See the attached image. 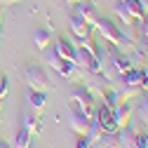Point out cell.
Listing matches in <instances>:
<instances>
[{
    "label": "cell",
    "instance_id": "6da1fadb",
    "mask_svg": "<svg viewBox=\"0 0 148 148\" xmlns=\"http://www.w3.org/2000/svg\"><path fill=\"white\" fill-rule=\"evenodd\" d=\"M73 64H75L80 71H85V73H101V71L106 68V61L99 57V54L89 52V49L82 47V45L75 47V54H73Z\"/></svg>",
    "mask_w": 148,
    "mask_h": 148
},
{
    "label": "cell",
    "instance_id": "7a4b0ae2",
    "mask_svg": "<svg viewBox=\"0 0 148 148\" xmlns=\"http://www.w3.org/2000/svg\"><path fill=\"white\" fill-rule=\"evenodd\" d=\"M68 101H71V108H78V110H82L85 115L94 118V113H97V99H94V94H92L85 85H80V87L73 89L71 97H68Z\"/></svg>",
    "mask_w": 148,
    "mask_h": 148
},
{
    "label": "cell",
    "instance_id": "3957f363",
    "mask_svg": "<svg viewBox=\"0 0 148 148\" xmlns=\"http://www.w3.org/2000/svg\"><path fill=\"white\" fill-rule=\"evenodd\" d=\"M24 80H26L31 92H49V87H52V82L47 78V71L42 66H28L24 71Z\"/></svg>",
    "mask_w": 148,
    "mask_h": 148
},
{
    "label": "cell",
    "instance_id": "277c9868",
    "mask_svg": "<svg viewBox=\"0 0 148 148\" xmlns=\"http://www.w3.org/2000/svg\"><path fill=\"white\" fill-rule=\"evenodd\" d=\"M94 28H97V35H99V38L106 40V42H110V45H115L118 38H120V26L113 24L110 19H97V21H94Z\"/></svg>",
    "mask_w": 148,
    "mask_h": 148
},
{
    "label": "cell",
    "instance_id": "5b68a950",
    "mask_svg": "<svg viewBox=\"0 0 148 148\" xmlns=\"http://www.w3.org/2000/svg\"><path fill=\"white\" fill-rule=\"evenodd\" d=\"M68 28H71V33H73V38H75V40L92 38V31H94V26L87 24L85 19H80L78 14H71V19H68Z\"/></svg>",
    "mask_w": 148,
    "mask_h": 148
},
{
    "label": "cell",
    "instance_id": "8992f818",
    "mask_svg": "<svg viewBox=\"0 0 148 148\" xmlns=\"http://www.w3.org/2000/svg\"><path fill=\"white\" fill-rule=\"evenodd\" d=\"M118 80H120L122 85L136 87V89H141V92L148 89V82H146V78H143V71H141V68H129V71H125L122 75H118Z\"/></svg>",
    "mask_w": 148,
    "mask_h": 148
},
{
    "label": "cell",
    "instance_id": "52a82bcc",
    "mask_svg": "<svg viewBox=\"0 0 148 148\" xmlns=\"http://www.w3.org/2000/svg\"><path fill=\"white\" fill-rule=\"evenodd\" d=\"M94 118L99 120L101 125V132L103 134H115L118 132V127H115V120H113V108H108V106H99V110L94 113Z\"/></svg>",
    "mask_w": 148,
    "mask_h": 148
},
{
    "label": "cell",
    "instance_id": "ba28073f",
    "mask_svg": "<svg viewBox=\"0 0 148 148\" xmlns=\"http://www.w3.org/2000/svg\"><path fill=\"white\" fill-rule=\"evenodd\" d=\"M89 122H92V118H89V115H85L82 110H78V108H71L68 125H71V129H73V132H75L78 136H80V134H87Z\"/></svg>",
    "mask_w": 148,
    "mask_h": 148
},
{
    "label": "cell",
    "instance_id": "9c48e42d",
    "mask_svg": "<svg viewBox=\"0 0 148 148\" xmlns=\"http://www.w3.org/2000/svg\"><path fill=\"white\" fill-rule=\"evenodd\" d=\"M132 113H134L132 103H129V101H122V103H120V106L113 110L115 127H118V129H125V127H129V125H132Z\"/></svg>",
    "mask_w": 148,
    "mask_h": 148
},
{
    "label": "cell",
    "instance_id": "30bf717a",
    "mask_svg": "<svg viewBox=\"0 0 148 148\" xmlns=\"http://www.w3.org/2000/svg\"><path fill=\"white\" fill-rule=\"evenodd\" d=\"M73 14H78L80 19H85V21L92 24V26H94V21L99 19V16H97V10H94V5H92L89 0H78V3H73Z\"/></svg>",
    "mask_w": 148,
    "mask_h": 148
},
{
    "label": "cell",
    "instance_id": "8fae6325",
    "mask_svg": "<svg viewBox=\"0 0 148 148\" xmlns=\"http://www.w3.org/2000/svg\"><path fill=\"white\" fill-rule=\"evenodd\" d=\"M52 49L57 52L61 59L73 61V54H75V45H73L68 38H59V40H54V47H52Z\"/></svg>",
    "mask_w": 148,
    "mask_h": 148
},
{
    "label": "cell",
    "instance_id": "7c38bea8",
    "mask_svg": "<svg viewBox=\"0 0 148 148\" xmlns=\"http://www.w3.org/2000/svg\"><path fill=\"white\" fill-rule=\"evenodd\" d=\"M118 143L120 148H136V129L132 125L125 129H118Z\"/></svg>",
    "mask_w": 148,
    "mask_h": 148
},
{
    "label": "cell",
    "instance_id": "4fadbf2b",
    "mask_svg": "<svg viewBox=\"0 0 148 148\" xmlns=\"http://www.w3.org/2000/svg\"><path fill=\"white\" fill-rule=\"evenodd\" d=\"M129 64H132V68H143L148 64V52L143 47H134V49H129Z\"/></svg>",
    "mask_w": 148,
    "mask_h": 148
},
{
    "label": "cell",
    "instance_id": "5bb4252c",
    "mask_svg": "<svg viewBox=\"0 0 148 148\" xmlns=\"http://www.w3.org/2000/svg\"><path fill=\"white\" fill-rule=\"evenodd\" d=\"M21 127L26 129L31 136H38L42 132V122H40V118H35V115H24L21 118Z\"/></svg>",
    "mask_w": 148,
    "mask_h": 148
},
{
    "label": "cell",
    "instance_id": "9a60e30c",
    "mask_svg": "<svg viewBox=\"0 0 148 148\" xmlns=\"http://www.w3.org/2000/svg\"><path fill=\"white\" fill-rule=\"evenodd\" d=\"M33 42H35L38 49H49V45H52V33H49L47 28H38V31L33 33Z\"/></svg>",
    "mask_w": 148,
    "mask_h": 148
},
{
    "label": "cell",
    "instance_id": "2e32d148",
    "mask_svg": "<svg viewBox=\"0 0 148 148\" xmlns=\"http://www.w3.org/2000/svg\"><path fill=\"white\" fill-rule=\"evenodd\" d=\"M113 12H115V16L120 19V24L134 26V19H132V14H129V10H127V5H125V0H118L115 7H113Z\"/></svg>",
    "mask_w": 148,
    "mask_h": 148
},
{
    "label": "cell",
    "instance_id": "e0dca14e",
    "mask_svg": "<svg viewBox=\"0 0 148 148\" xmlns=\"http://www.w3.org/2000/svg\"><path fill=\"white\" fill-rule=\"evenodd\" d=\"M47 101H49L47 92H31V94H28V103H31V108H35V110H45Z\"/></svg>",
    "mask_w": 148,
    "mask_h": 148
},
{
    "label": "cell",
    "instance_id": "ac0fdd59",
    "mask_svg": "<svg viewBox=\"0 0 148 148\" xmlns=\"http://www.w3.org/2000/svg\"><path fill=\"white\" fill-rule=\"evenodd\" d=\"M136 115H139V120L148 127V89L146 92H141L139 94V106H136Z\"/></svg>",
    "mask_w": 148,
    "mask_h": 148
},
{
    "label": "cell",
    "instance_id": "d6986e66",
    "mask_svg": "<svg viewBox=\"0 0 148 148\" xmlns=\"http://www.w3.org/2000/svg\"><path fill=\"white\" fill-rule=\"evenodd\" d=\"M125 5H127V10H129V14H132V19L139 24L141 19H143V16L148 14L143 7H141V3H139V0H125Z\"/></svg>",
    "mask_w": 148,
    "mask_h": 148
},
{
    "label": "cell",
    "instance_id": "ffe728a7",
    "mask_svg": "<svg viewBox=\"0 0 148 148\" xmlns=\"http://www.w3.org/2000/svg\"><path fill=\"white\" fill-rule=\"evenodd\" d=\"M101 97H103V106H108V108H113V110H115V108H118V106L122 103V99H120V94H118V92H115L113 87H108V89L103 92Z\"/></svg>",
    "mask_w": 148,
    "mask_h": 148
},
{
    "label": "cell",
    "instance_id": "44dd1931",
    "mask_svg": "<svg viewBox=\"0 0 148 148\" xmlns=\"http://www.w3.org/2000/svg\"><path fill=\"white\" fill-rule=\"evenodd\" d=\"M31 141H33V136L21 127L19 132L14 134V143H12V148H31Z\"/></svg>",
    "mask_w": 148,
    "mask_h": 148
},
{
    "label": "cell",
    "instance_id": "7402d4cb",
    "mask_svg": "<svg viewBox=\"0 0 148 148\" xmlns=\"http://www.w3.org/2000/svg\"><path fill=\"white\" fill-rule=\"evenodd\" d=\"M101 134H103V132H101V125H99V120H97V118H92L89 129H87V134H85V136H87L92 143L97 146V143H99V139H101Z\"/></svg>",
    "mask_w": 148,
    "mask_h": 148
},
{
    "label": "cell",
    "instance_id": "603a6c76",
    "mask_svg": "<svg viewBox=\"0 0 148 148\" xmlns=\"http://www.w3.org/2000/svg\"><path fill=\"white\" fill-rule=\"evenodd\" d=\"M45 61H47V66H49L54 73H59V71L64 68V61H66V59H61L54 49H47V59H45Z\"/></svg>",
    "mask_w": 148,
    "mask_h": 148
},
{
    "label": "cell",
    "instance_id": "cb8c5ba5",
    "mask_svg": "<svg viewBox=\"0 0 148 148\" xmlns=\"http://www.w3.org/2000/svg\"><path fill=\"white\" fill-rule=\"evenodd\" d=\"M99 148H120V143H118V132H115V134H101Z\"/></svg>",
    "mask_w": 148,
    "mask_h": 148
},
{
    "label": "cell",
    "instance_id": "d4e9b609",
    "mask_svg": "<svg viewBox=\"0 0 148 148\" xmlns=\"http://www.w3.org/2000/svg\"><path fill=\"white\" fill-rule=\"evenodd\" d=\"M136 148H148V129L136 132Z\"/></svg>",
    "mask_w": 148,
    "mask_h": 148
},
{
    "label": "cell",
    "instance_id": "484cf974",
    "mask_svg": "<svg viewBox=\"0 0 148 148\" xmlns=\"http://www.w3.org/2000/svg\"><path fill=\"white\" fill-rule=\"evenodd\" d=\"M92 146H94V143H92L85 134H80V136H78V141H75V148H92Z\"/></svg>",
    "mask_w": 148,
    "mask_h": 148
},
{
    "label": "cell",
    "instance_id": "4316f807",
    "mask_svg": "<svg viewBox=\"0 0 148 148\" xmlns=\"http://www.w3.org/2000/svg\"><path fill=\"white\" fill-rule=\"evenodd\" d=\"M10 92V80L7 78H0V99H5Z\"/></svg>",
    "mask_w": 148,
    "mask_h": 148
},
{
    "label": "cell",
    "instance_id": "83f0119b",
    "mask_svg": "<svg viewBox=\"0 0 148 148\" xmlns=\"http://www.w3.org/2000/svg\"><path fill=\"white\" fill-rule=\"evenodd\" d=\"M139 31H141V35H143V40H148V14L139 21Z\"/></svg>",
    "mask_w": 148,
    "mask_h": 148
},
{
    "label": "cell",
    "instance_id": "f1b7e54d",
    "mask_svg": "<svg viewBox=\"0 0 148 148\" xmlns=\"http://www.w3.org/2000/svg\"><path fill=\"white\" fill-rule=\"evenodd\" d=\"M141 71H143V78H146V82H148V64H146V66H143Z\"/></svg>",
    "mask_w": 148,
    "mask_h": 148
},
{
    "label": "cell",
    "instance_id": "f546056e",
    "mask_svg": "<svg viewBox=\"0 0 148 148\" xmlns=\"http://www.w3.org/2000/svg\"><path fill=\"white\" fill-rule=\"evenodd\" d=\"M139 3H141V7H143V10L148 12V0H139Z\"/></svg>",
    "mask_w": 148,
    "mask_h": 148
},
{
    "label": "cell",
    "instance_id": "4dcf8cb0",
    "mask_svg": "<svg viewBox=\"0 0 148 148\" xmlns=\"http://www.w3.org/2000/svg\"><path fill=\"white\" fill-rule=\"evenodd\" d=\"M0 148H12L10 143H5V141H0Z\"/></svg>",
    "mask_w": 148,
    "mask_h": 148
},
{
    "label": "cell",
    "instance_id": "1f68e13d",
    "mask_svg": "<svg viewBox=\"0 0 148 148\" xmlns=\"http://www.w3.org/2000/svg\"><path fill=\"white\" fill-rule=\"evenodd\" d=\"M3 106H5V99H0V110H3Z\"/></svg>",
    "mask_w": 148,
    "mask_h": 148
},
{
    "label": "cell",
    "instance_id": "d6a6232c",
    "mask_svg": "<svg viewBox=\"0 0 148 148\" xmlns=\"http://www.w3.org/2000/svg\"><path fill=\"white\" fill-rule=\"evenodd\" d=\"M0 24H3V7H0Z\"/></svg>",
    "mask_w": 148,
    "mask_h": 148
},
{
    "label": "cell",
    "instance_id": "836d02e7",
    "mask_svg": "<svg viewBox=\"0 0 148 148\" xmlns=\"http://www.w3.org/2000/svg\"><path fill=\"white\" fill-rule=\"evenodd\" d=\"M66 3H68V5H73V3H78V0H66Z\"/></svg>",
    "mask_w": 148,
    "mask_h": 148
},
{
    "label": "cell",
    "instance_id": "e575fe53",
    "mask_svg": "<svg viewBox=\"0 0 148 148\" xmlns=\"http://www.w3.org/2000/svg\"><path fill=\"white\" fill-rule=\"evenodd\" d=\"M0 113H3V110H0Z\"/></svg>",
    "mask_w": 148,
    "mask_h": 148
}]
</instances>
